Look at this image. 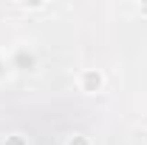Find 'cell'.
I'll use <instances>...</instances> for the list:
<instances>
[{"instance_id": "1", "label": "cell", "mask_w": 147, "mask_h": 145, "mask_svg": "<svg viewBox=\"0 0 147 145\" xmlns=\"http://www.w3.org/2000/svg\"><path fill=\"white\" fill-rule=\"evenodd\" d=\"M76 83H79V91H85V94H99L105 88V74L99 68H82Z\"/></svg>"}, {"instance_id": "2", "label": "cell", "mask_w": 147, "mask_h": 145, "mask_svg": "<svg viewBox=\"0 0 147 145\" xmlns=\"http://www.w3.org/2000/svg\"><path fill=\"white\" fill-rule=\"evenodd\" d=\"M65 145H91V140H88L85 134H71V137H68V142H65Z\"/></svg>"}, {"instance_id": "3", "label": "cell", "mask_w": 147, "mask_h": 145, "mask_svg": "<svg viewBox=\"0 0 147 145\" xmlns=\"http://www.w3.org/2000/svg\"><path fill=\"white\" fill-rule=\"evenodd\" d=\"M139 14H144V17H147V3H142V6H139Z\"/></svg>"}]
</instances>
